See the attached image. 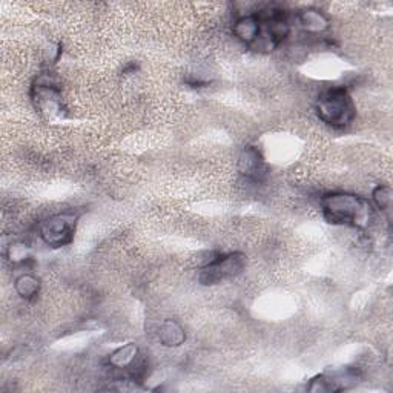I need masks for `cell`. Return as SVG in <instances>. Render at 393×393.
<instances>
[{
	"instance_id": "1",
	"label": "cell",
	"mask_w": 393,
	"mask_h": 393,
	"mask_svg": "<svg viewBox=\"0 0 393 393\" xmlns=\"http://www.w3.org/2000/svg\"><path fill=\"white\" fill-rule=\"evenodd\" d=\"M323 215L332 224L365 228L370 217V204L353 194H328L321 200Z\"/></svg>"
},
{
	"instance_id": "2",
	"label": "cell",
	"mask_w": 393,
	"mask_h": 393,
	"mask_svg": "<svg viewBox=\"0 0 393 393\" xmlns=\"http://www.w3.org/2000/svg\"><path fill=\"white\" fill-rule=\"evenodd\" d=\"M318 117L332 126H346L355 117L352 98L344 86H337L323 93L317 103Z\"/></svg>"
},
{
	"instance_id": "3",
	"label": "cell",
	"mask_w": 393,
	"mask_h": 393,
	"mask_svg": "<svg viewBox=\"0 0 393 393\" xmlns=\"http://www.w3.org/2000/svg\"><path fill=\"white\" fill-rule=\"evenodd\" d=\"M246 266V257L240 252H234L229 255H220L212 263L206 264L200 272V283L211 286L224 280L237 277Z\"/></svg>"
},
{
	"instance_id": "4",
	"label": "cell",
	"mask_w": 393,
	"mask_h": 393,
	"mask_svg": "<svg viewBox=\"0 0 393 393\" xmlns=\"http://www.w3.org/2000/svg\"><path fill=\"white\" fill-rule=\"evenodd\" d=\"M75 219L73 214H58L48 219L41 226V237L53 248H62L70 244L74 239Z\"/></svg>"
},
{
	"instance_id": "5",
	"label": "cell",
	"mask_w": 393,
	"mask_h": 393,
	"mask_svg": "<svg viewBox=\"0 0 393 393\" xmlns=\"http://www.w3.org/2000/svg\"><path fill=\"white\" fill-rule=\"evenodd\" d=\"M239 171L251 180H261L266 175V163L255 146H246L239 157Z\"/></svg>"
},
{
	"instance_id": "6",
	"label": "cell",
	"mask_w": 393,
	"mask_h": 393,
	"mask_svg": "<svg viewBox=\"0 0 393 393\" xmlns=\"http://www.w3.org/2000/svg\"><path fill=\"white\" fill-rule=\"evenodd\" d=\"M260 29H261V22L260 17L255 14L249 16H243L240 17L237 22L234 25V34L239 41L244 42L246 45H252L257 37L260 36Z\"/></svg>"
},
{
	"instance_id": "7",
	"label": "cell",
	"mask_w": 393,
	"mask_h": 393,
	"mask_svg": "<svg viewBox=\"0 0 393 393\" xmlns=\"http://www.w3.org/2000/svg\"><path fill=\"white\" fill-rule=\"evenodd\" d=\"M159 340L166 347H179L186 340V333L179 323L168 320L159 329Z\"/></svg>"
},
{
	"instance_id": "8",
	"label": "cell",
	"mask_w": 393,
	"mask_h": 393,
	"mask_svg": "<svg viewBox=\"0 0 393 393\" xmlns=\"http://www.w3.org/2000/svg\"><path fill=\"white\" fill-rule=\"evenodd\" d=\"M298 22L306 31L310 33H323L329 26V21L318 9H304L298 16Z\"/></svg>"
},
{
	"instance_id": "9",
	"label": "cell",
	"mask_w": 393,
	"mask_h": 393,
	"mask_svg": "<svg viewBox=\"0 0 393 393\" xmlns=\"http://www.w3.org/2000/svg\"><path fill=\"white\" fill-rule=\"evenodd\" d=\"M137 355H139V347H137L135 344L130 342L111 353L110 365L117 369H126L135 360Z\"/></svg>"
},
{
	"instance_id": "10",
	"label": "cell",
	"mask_w": 393,
	"mask_h": 393,
	"mask_svg": "<svg viewBox=\"0 0 393 393\" xmlns=\"http://www.w3.org/2000/svg\"><path fill=\"white\" fill-rule=\"evenodd\" d=\"M38 289H41V281H38L34 275H22L16 280V290L21 295L22 298L31 300L38 293Z\"/></svg>"
},
{
	"instance_id": "11",
	"label": "cell",
	"mask_w": 393,
	"mask_h": 393,
	"mask_svg": "<svg viewBox=\"0 0 393 393\" xmlns=\"http://www.w3.org/2000/svg\"><path fill=\"white\" fill-rule=\"evenodd\" d=\"M373 201L378 206V209L387 211L392 204V189L389 186H378V188L373 189Z\"/></svg>"
}]
</instances>
